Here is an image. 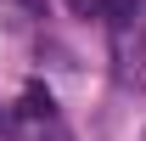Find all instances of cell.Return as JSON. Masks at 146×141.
Returning <instances> with one entry per match:
<instances>
[{"mask_svg": "<svg viewBox=\"0 0 146 141\" xmlns=\"http://www.w3.org/2000/svg\"><path fill=\"white\" fill-rule=\"evenodd\" d=\"M135 11H141V0H107V6H101V17H107V23H129Z\"/></svg>", "mask_w": 146, "mask_h": 141, "instance_id": "2", "label": "cell"}, {"mask_svg": "<svg viewBox=\"0 0 146 141\" xmlns=\"http://www.w3.org/2000/svg\"><path fill=\"white\" fill-rule=\"evenodd\" d=\"M51 90H45V85H28V90H23V113H28V119H51Z\"/></svg>", "mask_w": 146, "mask_h": 141, "instance_id": "1", "label": "cell"}, {"mask_svg": "<svg viewBox=\"0 0 146 141\" xmlns=\"http://www.w3.org/2000/svg\"><path fill=\"white\" fill-rule=\"evenodd\" d=\"M101 6H107V0H68L73 17H101Z\"/></svg>", "mask_w": 146, "mask_h": 141, "instance_id": "3", "label": "cell"}]
</instances>
